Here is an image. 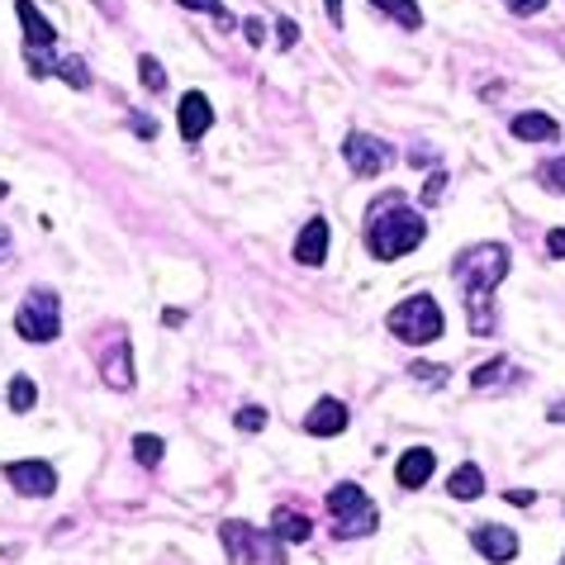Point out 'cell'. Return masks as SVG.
I'll return each instance as SVG.
<instances>
[{
	"instance_id": "obj_3",
	"label": "cell",
	"mask_w": 565,
	"mask_h": 565,
	"mask_svg": "<svg viewBox=\"0 0 565 565\" xmlns=\"http://www.w3.org/2000/svg\"><path fill=\"white\" fill-rule=\"evenodd\" d=\"M385 328L400 343H414V347H428V343H438L442 337V309H438V299L432 295H414V299H400L390 314H385Z\"/></svg>"
},
{
	"instance_id": "obj_13",
	"label": "cell",
	"mask_w": 565,
	"mask_h": 565,
	"mask_svg": "<svg viewBox=\"0 0 565 565\" xmlns=\"http://www.w3.org/2000/svg\"><path fill=\"white\" fill-rule=\"evenodd\" d=\"M323 257H328V223L309 219L305 233L295 238V261H305V267H323Z\"/></svg>"
},
{
	"instance_id": "obj_37",
	"label": "cell",
	"mask_w": 565,
	"mask_h": 565,
	"mask_svg": "<svg viewBox=\"0 0 565 565\" xmlns=\"http://www.w3.org/2000/svg\"><path fill=\"white\" fill-rule=\"evenodd\" d=\"M134 128H138L143 138H157V124H148V120H134Z\"/></svg>"
},
{
	"instance_id": "obj_33",
	"label": "cell",
	"mask_w": 565,
	"mask_h": 565,
	"mask_svg": "<svg viewBox=\"0 0 565 565\" xmlns=\"http://www.w3.org/2000/svg\"><path fill=\"white\" fill-rule=\"evenodd\" d=\"M181 5H186V10H205V15H219V0H181Z\"/></svg>"
},
{
	"instance_id": "obj_34",
	"label": "cell",
	"mask_w": 565,
	"mask_h": 565,
	"mask_svg": "<svg viewBox=\"0 0 565 565\" xmlns=\"http://www.w3.org/2000/svg\"><path fill=\"white\" fill-rule=\"evenodd\" d=\"M546 253H551V257H565V229H556V233L546 238Z\"/></svg>"
},
{
	"instance_id": "obj_6",
	"label": "cell",
	"mask_w": 565,
	"mask_h": 565,
	"mask_svg": "<svg viewBox=\"0 0 565 565\" xmlns=\"http://www.w3.org/2000/svg\"><path fill=\"white\" fill-rule=\"evenodd\" d=\"M219 537H223V551H229L233 565H281V551H275L271 532H257L253 523L233 518L219 528Z\"/></svg>"
},
{
	"instance_id": "obj_30",
	"label": "cell",
	"mask_w": 565,
	"mask_h": 565,
	"mask_svg": "<svg viewBox=\"0 0 565 565\" xmlns=\"http://www.w3.org/2000/svg\"><path fill=\"white\" fill-rule=\"evenodd\" d=\"M508 10H514V15H542L546 10V0H504Z\"/></svg>"
},
{
	"instance_id": "obj_10",
	"label": "cell",
	"mask_w": 565,
	"mask_h": 565,
	"mask_svg": "<svg viewBox=\"0 0 565 565\" xmlns=\"http://www.w3.org/2000/svg\"><path fill=\"white\" fill-rule=\"evenodd\" d=\"M176 124H181V138L186 143H200L209 134V124H214V110H209V100L200 90H186L176 105Z\"/></svg>"
},
{
	"instance_id": "obj_18",
	"label": "cell",
	"mask_w": 565,
	"mask_h": 565,
	"mask_svg": "<svg viewBox=\"0 0 565 565\" xmlns=\"http://www.w3.org/2000/svg\"><path fill=\"white\" fill-rule=\"evenodd\" d=\"M446 494L452 499H480L484 494V476H480V466H456L452 470V480H446Z\"/></svg>"
},
{
	"instance_id": "obj_22",
	"label": "cell",
	"mask_w": 565,
	"mask_h": 565,
	"mask_svg": "<svg viewBox=\"0 0 565 565\" xmlns=\"http://www.w3.org/2000/svg\"><path fill=\"white\" fill-rule=\"evenodd\" d=\"M58 76H62L67 86H76V90H86V86H90V72H86V62H82V58H62V62H58Z\"/></svg>"
},
{
	"instance_id": "obj_2",
	"label": "cell",
	"mask_w": 565,
	"mask_h": 565,
	"mask_svg": "<svg viewBox=\"0 0 565 565\" xmlns=\"http://www.w3.org/2000/svg\"><path fill=\"white\" fill-rule=\"evenodd\" d=\"M423 238H428L423 214L404 205L400 195H385V205L371 209V223H366V247H371L376 261H394V257L414 253Z\"/></svg>"
},
{
	"instance_id": "obj_35",
	"label": "cell",
	"mask_w": 565,
	"mask_h": 565,
	"mask_svg": "<svg viewBox=\"0 0 565 565\" xmlns=\"http://www.w3.org/2000/svg\"><path fill=\"white\" fill-rule=\"evenodd\" d=\"M323 5H328V20L343 24V0H323Z\"/></svg>"
},
{
	"instance_id": "obj_32",
	"label": "cell",
	"mask_w": 565,
	"mask_h": 565,
	"mask_svg": "<svg viewBox=\"0 0 565 565\" xmlns=\"http://www.w3.org/2000/svg\"><path fill=\"white\" fill-rule=\"evenodd\" d=\"M243 29H247V44H267V24L261 20H247Z\"/></svg>"
},
{
	"instance_id": "obj_5",
	"label": "cell",
	"mask_w": 565,
	"mask_h": 565,
	"mask_svg": "<svg viewBox=\"0 0 565 565\" xmlns=\"http://www.w3.org/2000/svg\"><path fill=\"white\" fill-rule=\"evenodd\" d=\"M15 333L24 343H52L62 333V305L52 291H29L15 314Z\"/></svg>"
},
{
	"instance_id": "obj_14",
	"label": "cell",
	"mask_w": 565,
	"mask_h": 565,
	"mask_svg": "<svg viewBox=\"0 0 565 565\" xmlns=\"http://www.w3.org/2000/svg\"><path fill=\"white\" fill-rule=\"evenodd\" d=\"M100 371H105V385H114V390L134 385V366H128V337L124 333L114 337V352H105L100 357Z\"/></svg>"
},
{
	"instance_id": "obj_7",
	"label": "cell",
	"mask_w": 565,
	"mask_h": 565,
	"mask_svg": "<svg viewBox=\"0 0 565 565\" xmlns=\"http://www.w3.org/2000/svg\"><path fill=\"white\" fill-rule=\"evenodd\" d=\"M343 157H347V167H352L357 176H380V172H385V167L394 162L390 143H385V138H371V134H347Z\"/></svg>"
},
{
	"instance_id": "obj_21",
	"label": "cell",
	"mask_w": 565,
	"mask_h": 565,
	"mask_svg": "<svg viewBox=\"0 0 565 565\" xmlns=\"http://www.w3.org/2000/svg\"><path fill=\"white\" fill-rule=\"evenodd\" d=\"M162 452H167L162 438H148V432H138V438H134V456L143 466H162Z\"/></svg>"
},
{
	"instance_id": "obj_28",
	"label": "cell",
	"mask_w": 565,
	"mask_h": 565,
	"mask_svg": "<svg viewBox=\"0 0 565 565\" xmlns=\"http://www.w3.org/2000/svg\"><path fill=\"white\" fill-rule=\"evenodd\" d=\"M275 44H281V48H295V44H299V24H295V20H275Z\"/></svg>"
},
{
	"instance_id": "obj_31",
	"label": "cell",
	"mask_w": 565,
	"mask_h": 565,
	"mask_svg": "<svg viewBox=\"0 0 565 565\" xmlns=\"http://www.w3.org/2000/svg\"><path fill=\"white\" fill-rule=\"evenodd\" d=\"M442 191H446V176H442V172H432V176H428L423 200H428V205H438V200H442Z\"/></svg>"
},
{
	"instance_id": "obj_27",
	"label": "cell",
	"mask_w": 565,
	"mask_h": 565,
	"mask_svg": "<svg viewBox=\"0 0 565 565\" xmlns=\"http://www.w3.org/2000/svg\"><path fill=\"white\" fill-rule=\"evenodd\" d=\"M504 366H508V361H499V357H494V361H484V366H480V371H476V376H470V385H476V390H490V385H494V380H499V376H504Z\"/></svg>"
},
{
	"instance_id": "obj_19",
	"label": "cell",
	"mask_w": 565,
	"mask_h": 565,
	"mask_svg": "<svg viewBox=\"0 0 565 565\" xmlns=\"http://www.w3.org/2000/svg\"><path fill=\"white\" fill-rule=\"evenodd\" d=\"M376 10H385L390 20H400L404 29H418L423 24V10H418V0H371Z\"/></svg>"
},
{
	"instance_id": "obj_39",
	"label": "cell",
	"mask_w": 565,
	"mask_h": 565,
	"mask_svg": "<svg viewBox=\"0 0 565 565\" xmlns=\"http://www.w3.org/2000/svg\"><path fill=\"white\" fill-rule=\"evenodd\" d=\"M5 195H10V186H5V181H0V200H5Z\"/></svg>"
},
{
	"instance_id": "obj_25",
	"label": "cell",
	"mask_w": 565,
	"mask_h": 565,
	"mask_svg": "<svg viewBox=\"0 0 565 565\" xmlns=\"http://www.w3.org/2000/svg\"><path fill=\"white\" fill-rule=\"evenodd\" d=\"M24 62H29V72H34V76L58 72V62H52V52H48V48H24Z\"/></svg>"
},
{
	"instance_id": "obj_8",
	"label": "cell",
	"mask_w": 565,
	"mask_h": 565,
	"mask_svg": "<svg viewBox=\"0 0 565 565\" xmlns=\"http://www.w3.org/2000/svg\"><path fill=\"white\" fill-rule=\"evenodd\" d=\"M5 480H10V490H20L24 499H48L58 490V470L48 462H5Z\"/></svg>"
},
{
	"instance_id": "obj_24",
	"label": "cell",
	"mask_w": 565,
	"mask_h": 565,
	"mask_svg": "<svg viewBox=\"0 0 565 565\" xmlns=\"http://www.w3.org/2000/svg\"><path fill=\"white\" fill-rule=\"evenodd\" d=\"M138 76H143V86H148V90L167 86V72H162V62H157V58H138Z\"/></svg>"
},
{
	"instance_id": "obj_1",
	"label": "cell",
	"mask_w": 565,
	"mask_h": 565,
	"mask_svg": "<svg viewBox=\"0 0 565 565\" xmlns=\"http://www.w3.org/2000/svg\"><path fill=\"white\" fill-rule=\"evenodd\" d=\"M452 275H456V285H462V295H466L470 333L484 337L494 328V309H490L494 285L508 275V247L504 243H476V247H466V253L456 257Z\"/></svg>"
},
{
	"instance_id": "obj_11",
	"label": "cell",
	"mask_w": 565,
	"mask_h": 565,
	"mask_svg": "<svg viewBox=\"0 0 565 565\" xmlns=\"http://www.w3.org/2000/svg\"><path fill=\"white\" fill-rule=\"evenodd\" d=\"M432 466H438V456H432L428 446H409V452L400 456V466H394V480H400V490H423L432 480Z\"/></svg>"
},
{
	"instance_id": "obj_9",
	"label": "cell",
	"mask_w": 565,
	"mask_h": 565,
	"mask_svg": "<svg viewBox=\"0 0 565 565\" xmlns=\"http://www.w3.org/2000/svg\"><path fill=\"white\" fill-rule=\"evenodd\" d=\"M470 546H476L484 561H494V565H508L518 556L514 528H499V523H476V528H470Z\"/></svg>"
},
{
	"instance_id": "obj_40",
	"label": "cell",
	"mask_w": 565,
	"mask_h": 565,
	"mask_svg": "<svg viewBox=\"0 0 565 565\" xmlns=\"http://www.w3.org/2000/svg\"><path fill=\"white\" fill-rule=\"evenodd\" d=\"M556 565H565V556H561V561H556Z\"/></svg>"
},
{
	"instance_id": "obj_15",
	"label": "cell",
	"mask_w": 565,
	"mask_h": 565,
	"mask_svg": "<svg viewBox=\"0 0 565 565\" xmlns=\"http://www.w3.org/2000/svg\"><path fill=\"white\" fill-rule=\"evenodd\" d=\"M15 15H20V24H24V44H29V48H52L58 29H52V24L38 15L34 0H15Z\"/></svg>"
},
{
	"instance_id": "obj_26",
	"label": "cell",
	"mask_w": 565,
	"mask_h": 565,
	"mask_svg": "<svg viewBox=\"0 0 565 565\" xmlns=\"http://www.w3.org/2000/svg\"><path fill=\"white\" fill-rule=\"evenodd\" d=\"M233 423H238L243 432H261V428H267V409H257V404H243Z\"/></svg>"
},
{
	"instance_id": "obj_38",
	"label": "cell",
	"mask_w": 565,
	"mask_h": 565,
	"mask_svg": "<svg viewBox=\"0 0 565 565\" xmlns=\"http://www.w3.org/2000/svg\"><path fill=\"white\" fill-rule=\"evenodd\" d=\"M5 247H10V229L0 223V257H5Z\"/></svg>"
},
{
	"instance_id": "obj_16",
	"label": "cell",
	"mask_w": 565,
	"mask_h": 565,
	"mask_svg": "<svg viewBox=\"0 0 565 565\" xmlns=\"http://www.w3.org/2000/svg\"><path fill=\"white\" fill-rule=\"evenodd\" d=\"M514 138H523V143H556L561 138V124L551 120V114H518L514 120Z\"/></svg>"
},
{
	"instance_id": "obj_17",
	"label": "cell",
	"mask_w": 565,
	"mask_h": 565,
	"mask_svg": "<svg viewBox=\"0 0 565 565\" xmlns=\"http://www.w3.org/2000/svg\"><path fill=\"white\" fill-rule=\"evenodd\" d=\"M314 523L309 514H295V508H275L271 514V537H281V542H309Z\"/></svg>"
},
{
	"instance_id": "obj_36",
	"label": "cell",
	"mask_w": 565,
	"mask_h": 565,
	"mask_svg": "<svg viewBox=\"0 0 565 565\" xmlns=\"http://www.w3.org/2000/svg\"><path fill=\"white\" fill-rule=\"evenodd\" d=\"M546 418H551V423H565V400L551 404V414H546Z\"/></svg>"
},
{
	"instance_id": "obj_20",
	"label": "cell",
	"mask_w": 565,
	"mask_h": 565,
	"mask_svg": "<svg viewBox=\"0 0 565 565\" xmlns=\"http://www.w3.org/2000/svg\"><path fill=\"white\" fill-rule=\"evenodd\" d=\"M34 400H38V385H34L29 376H15V380H10V409H15V414H29Z\"/></svg>"
},
{
	"instance_id": "obj_12",
	"label": "cell",
	"mask_w": 565,
	"mask_h": 565,
	"mask_svg": "<svg viewBox=\"0 0 565 565\" xmlns=\"http://www.w3.org/2000/svg\"><path fill=\"white\" fill-rule=\"evenodd\" d=\"M343 428H347V404L343 400H319L305 414V432H309V438H337Z\"/></svg>"
},
{
	"instance_id": "obj_23",
	"label": "cell",
	"mask_w": 565,
	"mask_h": 565,
	"mask_svg": "<svg viewBox=\"0 0 565 565\" xmlns=\"http://www.w3.org/2000/svg\"><path fill=\"white\" fill-rule=\"evenodd\" d=\"M537 181H542L546 191L565 195V157H551V162H542V172H537Z\"/></svg>"
},
{
	"instance_id": "obj_29",
	"label": "cell",
	"mask_w": 565,
	"mask_h": 565,
	"mask_svg": "<svg viewBox=\"0 0 565 565\" xmlns=\"http://www.w3.org/2000/svg\"><path fill=\"white\" fill-rule=\"evenodd\" d=\"M409 376H414V380H423V385H442V380H446L442 366H414Z\"/></svg>"
},
{
	"instance_id": "obj_4",
	"label": "cell",
	"mask_w": 565,
	"mask_h": 565,
	"mask_svg": "<svg viewBox=\"0 0 565 565\" xmlns=\"http://www.w3.org/2000/svg\"><path fill=\"white\" fill-rule=\"evenodd\" d=\"M328 514H333V523H337V537H366V532H376L380 528V508L366 499V490L361 484H333L328 490Z\"/></svg>"
}]
</instances>
